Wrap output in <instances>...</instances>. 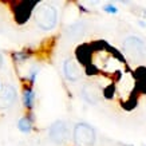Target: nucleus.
<instances>
[{
    "mask_svg": "<svg viewBox=\"0 0 146 146\" xmlns=\"http://www.w3.org/2000/svg\"><path fill=\"white\" fill-rule=\"evenodd\" d=\"M74 139L78 146H93L95 142V131L89 125L79 123L74 129Z\"/></svg>",
    "mask_w": 146,
    "mask_h": 146,
    "instance_id": "nucleus-2",
    "label": "nucleus"
},
{
    "mask_svg": "<svg viewBox=\"0 0 146 146\" xmlns=\"http://www.w3.org/2000/svg\"><path fill=\"white\" fill-rule=\"evenodd\" d=\"M23 102H24V106L27 109H31L34 106V102H35V93L32 89H26L24 90V94H23Z\"/></svg>",
    "mask_w": 146,
    "mask_h": 146,
    "instance_id": "nucleus-7",
    "label": "nucleus"
},
{
    "mask_svg": "<svg viewBox=\"0 0 146 146\" xmlns=\"http://www.w3.org/2000/svg\"><path fill=\"white\" fill-rule=\"evenodd\" d=\"M1 63H3V58H1V54H0V67H1Z\"/></svg>",
    "mask_w": 146,
    "mask_h": 146,
    "instance_id": "nucleus-11",
    "label": "nucleus"
},
{
    "mask_svg": "<svg viewBox=\"0 0 146 146\" xmlns=\"http://www.w3.org/2000/svg\"><path fill=\"white\" fill-rule=\"evenodd\" d=\"M64 72H66V76L71 80H75L80 76V70L79 67L76 66L75 62L72 60H67L64 63Z\"/></svg>",
    "mask_w": 146,
    "mask_h": 146,
    "instance_id": "nucleus-6",
    "label": "nucleus"
},
{
    "mask_svg": "<svg viewBox=\"0 0 146 146\" xmlns=\"http://www.w3.org/2000/svg\"><path fill=\"white\" fill-rule=\"evenodd\" d=\"M105 11L109 12V13H117L118 12V9L115 8L114 5H106V7H105Z\"/></svg>",
    "mask_w": 146,
    "mask_h": 146,
    "instance_id": "nucleus-10",
    "label": "nucleus"
},
{
    "mask_svg": "<svg viewBox=\"0 0 146 146\" xmlns=\"http://www.w3.org/2000/svg\"><path fill=\"white\" fill-rule=\"evenodd\" d=\"M50 133V138L56 143H63L64 141H67L68 138V126L66 122L63 121H56L51 125V127L48 130Z\"/></svg>",
    "mask_w": 146,
    "mask_h": 146,
    "instance_id": "nucleus-3",
    "label": "nucleus"
},
{
    "mask_svg": "<svg viewBox=\"0 0 146 146\" xmlns=\"http://www.w3.org/2000/svg\"><path fill=\"white\" fill-rule=\"evenodd\" d=\"M18 129L22 131V133H28V131H31V129H32L31 119H30L28 117H23V118H20L19 122H18Z\"/></svg>",
    "mask_w": 146,
    "mask_h": 146,
    "instance_id": "nucleus-8",
    "label": "nucleus"
},
{
    "mask_svg": "<svg viewBox=\"0 0 146 146\" xmlns=\"http://www.w3.org/2000/svg\"><path fill=\"white\" fill-rule=\"evenodd\" d=\"M13 58H15V60H16V62H22V60H24V59L28 58V54H26V52H16V54H13Z\"/></svg>",
    "mask_w": 146,
    "mask_h": 146,
    "instance_id": "nucleus-9",
    "label": "nucleus"
},
{
    "mask_svg": "<svg viewBox=\"0 0 146 146\" xmlns=\"http://www.w3.org/2000/svg\"><path fill=\"white\" fill-rule=\"evenodd\" d=\"M16 89L11 84H4L0 87V107H11L16 101Z\"/></svg>",
    "mask_w": 146,
    "mask_h": 146,
    "instance_id": "nucleus-4",
    "label": "nucleus"
},
{
    "mask_svg": "<svg viewBox=\"0 0 146 146\" xmlns=\"http://www.w3.org/2000/svg\"><path fill=\"white\" fill-rule=\"evenodd\" d=\"M34 18H35V22L38 24V27H40L44 31H48V30H52L55 27V24H56L58 13H56V9L54 8L51 4L43 3V4L38 5L35 8Z\"/></svg>",
    "mask_w": 146,
    "mask_h": 146,
    "instance_id": "nucleus-1",
    "label": "nucleus"
},
{
    "mask_svg": "<svg viewBox=\"0 0 146 146\" xmlns=\"http://www.w3.org/2000/svg\"><path fill=\"white\" fill-rule=\"evenodd\" d=\"M125 50L126 52L130 54V52H134V58L138 56V55H142L143 51H145V46L142 43L139 39H127L126 43H125Z\"/></svg>",
    "mask_w": 146,
    "mask_h": 146,
    "instance_id": "nucleus-5",
    "label": "nucleus"
}]
</instances>
